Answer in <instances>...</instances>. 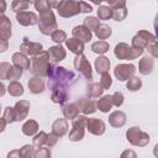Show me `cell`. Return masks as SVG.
Segmentation results:
<instances>
[{
  "mask_svg": "<svg viewBox=\"0 0 158 158\" xmlns=\"http://www.w3.org/2000/svg\"><path fill=\"white\" fill-rule=\"evenodd\" d=\"M51 38H52V41L56 42L57 44H62L63 42H65V41L68 40V38H67V33H65L63 30H57V31H54V32L52 33Z\"/></svg>",
  "mask_w": 158,
  "mask_h": 158,
  "instance_id": "cell-44",
  "label": "cell"
},
{
  "mask_svg": "<svg viewBox=\"0 0 158 158\" xmlns=\"http://www.w3.org/2000/svg\"><path fill=\"white\" fill-rule=\"evenodd\" d=\"M27 85H28L30 91H31L32 94H35V95L43 93V91H44V88H46V84H44L43 79L40 78V77H32V78L28 80Z\"/></svg>",
  "mask_w": 158,
  "mask_h": 158,
  "instance_id": "cell-24",
  "label": "cell"
},
{
  "mask_svg": "<svg viewBox=\"0 0 158 158\" xmlns=\"http://www.w3.org/2000/svg\"><path fill=\"white\" fill-rule=\"evenodd\" d=\"M65 47H67L72 53H74L75 56L83 54V52H84V43H83L81 41L74 38V37L68 38V40L65 41Z\"/></svg>",
  "mask_w": 158,
  "mask_h": 158,
  "instance_id": "cell-27",
  "label": "cell"
},
{
  "mask_svg": "<svg viewBox=\"0 0 158 158\" xmlns=\"http://www.w3.org/2000/svg\"><path fill=\"white\" fill-rule=\"evenodd\" d=\"M98 19L99 20H110L112 19V9L109 5H100L98 7Z\"/></svg>",
  "mask_w": 158,
  "mask_h": 158,
  "instance_id": "cell-35",
  "label": "cell"
},
{
  "mask_svg": "<svg viewBox=\"0 0 158 158\" xmlns=\"http://www.w3.org/2000/svg\"><path fill=\"white\" fill-rule=\"evenodd\" d=\"M110 65H111L110 59H109L107 57H105V56H99V57L95 59V62H94L95 70H96L98 74H100V75H102V74H105V73H109Z\"/></svg>",
  "mask_w": 158,
  "mask_h": 158,
  "instance_id": "cell-23",
  "label": "cell"
},
{
  "mask_svg": "<svg viewBox=\"0 0 158 158\" xmlns=\"http://www.w3.org/2000/svg\"><path fill=\"white\" fill-rule=\"evenodd\" d=\"M5 89H6V88H5V85L1 83V94H0L1 96H4V94H5Z\"/></svg>",
  "mask_w": 158,
  "mask_h": 158,
  "instance_id": "cell-60",
  "label": "cell"
},
{
  "mask_svg": "<svg viewBox=\"0 0 158 158\" xmlns=\"http://www.w3.org/2000/svg\"><path fill=\"white\" fill-rule=\"evenodd\" d=\"M99 83H100V85L102 86L104 90H107V89H110V86L112 84V78H111V75L109 73H105V74L101 75Z\"/></svg>",
  "mask_w": 158,
  "mask_h": 158,
  "instance_id": "cell-46",
  "label": "cell"
},
{
  "mask_svg": "<svg viewBox=\"0 0 158 158\" xmlns=\"http://www.w3.org/2000/svg\"><path fill=\"white\" fill-rule=\"evenodd\" d=\"M62 114H63L64 118L73 121V120H75L79 116V109H78V106H77L75 102H69V104L63 105Z\"/></svg>",
  "mask_w": 158,
  "mask_h": 158,
  "instance_id": "cell-26",
  "label": "cell"
},
{
  "mask_svg": "<svg viewBox=\"0 0 158 158\" xmlns=\"http://www.w3.org/2000/svg\"><path fill=\"white\" fill-rule=\"evenodd\" d=\"M80 9H81V14H90L93 11V6L85 1H80Z\"/></svg>",
  "mask_w": 158,
  "mask_h": 158,
  "instance_id": "cell-52",
  "label": "cell"
},
{
  "mask_svg": "<svg viewBox=\"0 0 158 158\" xmlns=\"http://www.w3.org/2000/svg\"><path fill=\"white\" fill-rule=\"evenodd\" d=\"M156 41V36L152 35L147 30H139L131 40V46L137 49H144L147 48L152 42Z\"/></svg>",
  "mask_w": 158,
  "mask_h": 158,
  "instance_id": "cell-8",
  "label": "cell"
},
{
  "mask_svg": "<svg viewBox=\"0 0 158 158\" xmlns=\"http://www.w3.org/2000/svg\"><path fill=\"white\" fill-rule=\"evenodd\" d=\"M78 109L80 112H83V115H91L98 110V102L93 99H88V98H81L79 100L75 101Z\"/></svg>",
  "mask_w": 158,
  "mask_h": 158,
  "instance_id": "cell-13",
  "label": "cell"
},
{
  "mask_svg": "<svg viewBox=\"0 0 158 158\" xmlns=\"http://www.w3.org/2000/svg\"><path fill=\"white\" fill-rule=\"evenodd\" d=\"M52 69H53V64H51L49 62V56L47 51H43L38 56L31 58L30 70L35 77H40V78L48 77Z\"/></svg>",
  "mask_w": 158,
  "mask_h": 158,
  "instance_id": "cell-2",
  "label": "cell"
},
{
  "mask_svg": "<svg viewBox=\"0 0 158 158\" xmlns=\"http://www.w3.org/2000/svg\"><path fill=\"white\" fill-rule=\"evenodd\" d=\"M47 137H48V133H46L44 131H40L36 136H33V138H32V144H33L36 148L44 147V144H47Z\"/></svg>",
  "mask_w": 158,
  "mask_h": 158,
  "instance_id": "cell-37",
  "label": "cell"
},
{
  "mask_svg": "<svg viewBox=\"0 0 158 158\" xmlns=\"http://www.w3.org/2000/svg\"><path fill=\"white\" fill-rule=\"evenodd\" d=\"M47 52H48L49 59L53 60V62H60V60L65 59V57H67V51L62 44L51 46L47 49Z\"/></svg>",
  "mask_w": 158,
  "mask_h": 158,
  "instance_id": "cell-18",
  "label": "cell"
},
{
  "mask_svg": "<svg viewBox=\"0 0 158 158\" xmlns=\"http://www.w3.org/2000/svg\"><path fill=\"white\" fill-rule=\"evenodd\" d=\"M33 6H35V9L38 11V14L46 12V11H51V10H52L51 1H47V0H37V1H33Z\"/></svg>",
  "mask_w": 158,
  "mask_h": 158,
  "instance_id": "cell-40",
  "label": "cell"
},
{
  "mask_svg": "<svg viewBox=\"0 0 158 158\" xmlns=\"http://www.w3.org/2000/svg\"><path fill=\"white\" fill-rule=\"evenodd\" d=\"M0 122H1V128H0V131L2 132V131L5 130V126H6V123H7V122H6V121H5V120H4L2 117L0 118Z\"/></svg>",
  "mask_w": 158,
  "mask_h": 158,
  "instance_id": "cell-57",
  "label": "cell"
},
{
  "mask_svg": "<svg viewBox=\"0 0 158 158\" xmlns=\"http://www.w3.org/2000/svg\"><path fill=\"white\" fill-rule=\"evenodd\" d=\"M31 4H33V2L27 1V0H14V1L11 2V9H12L14 12L20 14V12L26 11V10L30 7Z\"/></svg>",
  "mask_w": 158,
  "mask_h": 158,
  "instance_id": "cell-34",
  "label": "cell"
},
{
  "mask_svg": "<svg viewBox=\"0 0 158 158\" xmlns=\"http://www.w3.org/2000/svg\"><path fill=\"white\" fill-rule=\"evenodd\" d=\"M7 47H9V42H7V41H2V40H0V52H1V53L5 52V51L7 49Z\"/></svg>",
  "mask_w": 158,
  "mask_h": 158,
  "instance_id": "cell-55",
  "label": "cell"
},
{
  "mask_svg": "<svg viewBox=\"0 0 158 158\" xmlns=\"http://www.w3.org/2000/svg\"><path fill=\"white\" fill-rule=\"evenodd\" d=\"M111 96H112L114 106H116V107H120L123 104V101H125V96H123V94L121 91H115Z\"/></svg>",
  "mask_w": 158,
  "mask_h": 158,
  "instance_id": "cell-48",
  "label": "cell"
},
{
  "mask_svg": "<svg viewBox=\"0 0 158 158\" xmlns=\"http://www.w3.org/2000/svg\"><path fill=\"white\" fill-rule=\"evenodd\" d=\"M58 15L64 19H69L73 16H77L81 14L80 9V1H74V0H62L58 1V5L56 7Z\"/></svg>",
  "mask_w": 158,
  "mask_h": 158,
  "instance_id": "cell-6",
  "label": "cell"
},
{
  "mask_svg": "<svg viewBox=\"0 0 158 158\" xmlns=\"http://www.w3.org/2000/svg\"><path fill=\"white\" fill-rule=\"evenodd\" d=\"M58 136L57 135H54L53 132H51V133H48V137H47V147L48 148H52L53 146H56L57 144V142H58Z\"/></svg>",
  "mask_w": 158,
  "mask_h": 158,
  "instance_id": "cell-50",
  "label": "cell"
},
{
  "mask_svg": "<svg viewBox=\"0 0 158 158\" xmlns=\"http://www.w3.org/2000/svg\"><path fill=\"white\" fill-rule=\"evenodd\" d=\"M74 73L68 70L65 67L53 65V69L48 75V89L53 91L57 88H68V85L74 81Z\"/></svg>",
  "mask_w": 158,
  "mask_h": 158,
  "instance_id": "cell-1",
  "label": "cell"
},
{
  "mask_svg": "<svg viewBox=\"0 0 158 158\" xmlns=\"http://www.w3.org/2000/svg\"><path fill=\"white\" fill-rule=\"evenodd\" d=\"M109 48H110V46L106 41H96V42H93L90 46V49L99 56H104L109 51Z\"/></svg>",
  "mask_w": 158,
  "mask_h": 158,
  "instance_id": "cell-32",
  "label": "cell"
},
{
  "mask_svg": "<svg viewBox=\"0 0 158 158\" xmlns=\"http://www.w3.org/2000/svg\"><path fill=\"white\" fill-rule=\"evenodd\" d=\"M11 21L7 16L1 15L0 16V40L7 41L10 40L12 32H11Z\"/></svg>",
  "mask_w": 158,
  "mask_h": 158,
  "instance_id": "cell-19",
  "label": "cell"
},
{
  "mask_svg": "<svg viewBox=\"0 0 158 158\" xmlns=\"http://www.w3.org/2000/svg\"><path fill=\"white\" fill-rule=\"evenodd\" d=\"M120 158H137V153L133 149H125L121 153Z\"/></svg>",
  "mask_w": 158,
  "mask_h": 158,
  "instance_id": "cell-53",
  "label": "cell"
},
{
  "mask_svg": "<svg viewBox=\"0 0 158 158\" xmlns=\"http://www.w3.org/2000/svg\"><path fill=\"white\" fill-rule=\"evenodd\" d=\"M6 158H21L20 157V153H19V149H12L7 153V157Z\"/></svg>",
  "mask_w": 158,
  "mask_h": 158,
  "instance_id": "cell-54",
  "label": "cell"
},
{
  "mask_svg": "<svg viewBox=\"0 0 158 158\" xmlns=\"http://www.w3.org/2000/svg\"><path fill=\"white\" fill-rule=\"evenodd\" d=\"M30 107H31V104L28 100H20L15 104L14 109H15V114H16V121H23L27 115H28V111H30Z\"/></svg>",
  "mask_w": 158,
  "mask_h": 158,
  "instance_id": "cell-16",
  "label": "cell"
},
{
  "mask_svg": "<svg viewBox=\"0 0 158 158\" xmlns=\"http://www.w3.org/2000/svg\"><path fill=\"white\" fill-rule=\"evenodd\" d=\"M83 25L89 30V31H96L98 30V27L101 25L100 23V20L98 19V17H95V16H86L85 19H84V21H83Z\"/></svg>",
  "mask_w": 158,
  "mask_h": 158,
  "instance_id": "cell-36",
  "label": "cell"
},
{
  "mask_svg": "<svg viewBox=\"0 0 158 158\" xmlns=\"http://www.w3.org/2000/svg\"><path fill=\"white\" fill-rule=\"evenodd\" d=\"M11 64L7 63V62H1L0 63V79L1 80H6L7 79V75H9V72L11 69Z\"/></svg>",
  "mask_w": 158,
  "mask_h": 158,
  "instance_id": "cell-45",
  "label": "cell"
},
{
  "mask_svg": "<svg viewBox=\"0 0 158 158\" xmlns=\"http://www.w3.org/2000/svg\"><path fill=\"white\" fill-rule=\"evenodd\" d=\"M23 74V69H21L20 67H16V65H12L10 72H9V75H7V80H11V81H17V79H20Z\"/></svg>",
  "mask_w": 158,
  "mask_h": 158,
  "instance_id": "cell-42",
  "label": "cell"
},
{
  "mask_svg": "<svg viewBox=\"0 0 158 158\" xmlns=\"http://www.w3.org/2000/svg\"><path fill=\"white\" fill-rule=\"evenodd\" d=\"M127 121V116L121 110H115L109 115V125L115 128H121L125 126Z\"/></svg>",
  "mask_w": 158,
  "mask_h": 158,
  "instance_id": "cell-15",
  "label": "cell"
},
{
  "mask_svg": "<svg viewBox=\"0 0 158 158\" xmlns=\"http://www.w3.org/2000/svg\"><path fill=\"white\" fill-rule=\"evenodd\" d=\"M16 21L21 26H35L38 25V16L32 11H23L16 14Z\"/></svg>",
  "mask_w": 158,
  "mask_h": 158,
  "instance_id": "cell-14",
  "label": "cell"
},
{
  "mask_svg": "<svg viewBox=\"0 0 158 158\" xmlns=\"http://www.w3.org/2000/svg\"><path fill=\"white\" fill-rule=\"evenodd\" d=\"M74 68L77 72H79L85 79H93V72H91V64L85 54L75 56L74 58Z\"/></svg>",
  "mask_w": 158,
  "mask_h": 158,
  "instance_id": "cell-10",
  "label": "cell"
},
{
  "mask_svg": "<svg viewBox=\"0 0 158 158\" xmlns=\"http://www.w3.org/2000/svg\"><path fill=\"white\" fill-rule=\"evenodd\" d=\"M126 88L130 91H138L142 88V80L138 77H132L131 79L127 80L126 83Z\"/></svg>",
  "mask_w": 158,
  "mask_h": 158,
  "instance_id": "cell-39",
  "label": "cell"
},
{
  "mask_svg": "<svg viewBox=\"0 0 158 158\" xmlns=\"http://www.w3.org/2000/svg\"><path fill=\"white\" fill-rule=\"evenodd\" d=\"M68 99V88H57L51 94V100L54 104L63 105Z\"/></svg>",
  "mask_w": 158,
  "mask_h": 158,
  "instance_id": "cell-28",
  "label": "cell"
},
{
  "mask_svg": "<svg viewBox=\"0 0 158 158\" xmlns=\"http://www.w3.org/2000/svg\"><path fill=\"white\" fill-rule=\"evenodd\" d=\"M104 93L102 86L100 85V83H90L86 88V94L90 99H96V98H101Z\"/></svg>",
  "mask_w": 158,
  "mask_h": 158,
  "instance_id": "cell-30",
  "label": "cell"
},
{
  "mask_svg": "<svg viewBox=\"0 0 158 158\" xmlns=\"http://www.w3.org/2000/svg\"><path fill=\"white\" fill-rule=\"evenodd\" d=\"M36 147L33 144H25L19 149L20 157L21 158H33L35 153H36Z\"/></svg>",
  "mask_w": 158,
  "mask_h": 158,
  "instance_id": "cell-38",
  "label": "cell"
},
{
  "mask_svg": "<svg viewBox=\"0 0 158 158\" xmlns=\"http://www.w3.org/2000/svg\"><path fill=\"white\" fill-rule=\"evenodd\" d=\"M153 156H154L156 158H158V143L153 147Z\"/></svg>",
  "mask_w": 158,
  "mask_h": 158,
  "instance_id": "cell-58",
  "label": "cell"
},
{
  "mask_svg": "<svg viewBox=\"0 0 158 158\" xmlns=\"http://www.w3.org/2000/svg\"><path fill=\"white\" fill-rule=\"evenodd\" d=\"M144 49H137L132 46H128L125 42H118L114 48V54L117 59L121 60H133L143 54Z\"/></svg>",
  "mask_w": 158,
  "mask_h": 158,
  "instance_id": "cell-4",
  "label": "cell"
},
{
  "mask_svg": "<svg viewBox=\"0 0 158 158\" xmlns=\"http://www.w3.org/2000/svg\"><path fill=\"white\" fill-rule=\"evenodd\" d=\"M38 30L44 36H52V33L58 30V23L52 10L38 15Z\"/></svg>",
  "mask_w": 158,
  "mask_h": 158,
  "instance_id": "cell-3",
  "label": "cell"
},
{
  "mask_svg": "<svg viewBox=\"0 0 158 158\" xmlns=\"http://www.w3.org/2000/svg\"><path fill=\"white\" fill-rule=\"evenodd\" d=\"M86 130L89 133L94 135V136H101L105 133L106 131V125L101 118H96V117H88L86 121Z\"/></svg>",
  "mask_w": 158,
  "mask_h": 158,
  "instance_id": "cell-12",
  "label": "cell"
},
{
  "mask_svg": "<svg viewBox=\"0 0 158 158\" xmlns=\"http://www.w3.org/2000/svg\"><path fill=\"white\" fill-rule=\"evenodd\" d=\"M136 65L132 63H121L117 64L114 69V75L118 81H126L128 79H131L132 77H135L136 73Z\"/></svg>",
  "mask_w": 158,
  "mask_h": 158,
  "instance_id": "cell-9",
  "label": "cell"
},
{
  "mask_svg": "<svg viewBox=\"0 0 158 158\" xmlns=\"http://www.w3.org/2000/svg\"><path fill=\"white\" fill-rule=\"evenodd\" d=\"M98 109L99 111L104 112V114H107L112 106H114V102H112V96L111 95H102L98 101Z\"/></svg>",
  "mask_w": 158,
  "mask_h": 158,
  "instance_id": "cell-29",
  "label": "cell"
},
{
  "mask_svg": "<svg viewBox=\"0 0 158 158\" xmlns=\"http://www.w3.org/2000/svg\"><path fill=\"white\" fill-rule=\"evenodd\" d=\"M86 121L88 117L85 115H79L75 120H73L72 128L69 131V139L72 142H79L84 138L86 130Z\"/></svg>",
  "mask_w": 158,
  "mask_h": 158,
  "instance_id": "cell-7",
  "label": "cell"
},
{
  "mask_svg": "<svg viewBox=\"0 0 158 158\" xmlns=\"http://www.w3.org/2000/svg\"><path fill=\"white\" fill-rule=\"evenodd\" d=\"M111 35H112V30H111V27H110L109 25H106V23H101V25L98 27V30L95 31V36L99 38V41H105V40H107Z\"/></svg>",
  "mask_w": 158,
  "mask_h": 158,
  "instance_id": "cell-31",
  "label": "cell"
},
{
  "mask_svg": "<svg viewBox=\"0 0 158 158\" xmlns=\"http://www.w3.org/2000/svg\"><path fill=\"white\" fill-rule=\"evenodd\" d=\"M7 91L11 96H15V98H20L25 93L23 85L19 81H10V84L7 85Z\"/></svg>",
  "mask_w": 158,
  "mask_h": 158,
  "instance_id": "cell-33",
  "label": "cell"
},
{
  "mask_svg": "<svg viewBox=\"0 0 158 158\" xmlns=\"http://www.w3.org/2000/svg\"><path fill=\"white\" fill-rule=\"evenodd\" d=\"M5 6H6V2L4 0H1V15H4V11H5Z\"/></svg>",
  "mask_w": 158,
  "mask_h": 158,
  "instance_id": "cell-59",
  "label": "cell"
},
{
  "mask_svg": "<svg viewBox=\"0 0 158 158\" xmlns=\"http://www.w3.org/2000/svg\"><path fill=\"white\" fill-rule=\"evenodd\" d=\"M107 4L111 9H117V7H126V1L125 0H107Z\"/></svg>",
  "mask_w": 158,
  "mask_h": 158,
  "instance_id": "cell-51",
  "label": "cell"
},
{
  "mask_svg": "<svg viewBox=\"0 0 158 158\" xmlns=\"http://www.w3.org/2000/svg\"><path fill=\"white\" fill-rule=\"evenodd\" d=\"M21 131H22V133L25 135V136H28V137H33V136H36L38 132H40V125H38V122L36 121V120H27L23 125H22V127H21Z\"/></svg>",
  "mask_w": 158,
  "mask_h": 158,
  "instance_id": "cell-25",
  "label": "cell"
},
{
  "mask_svg": "<svg viewBox=\"0 0 158 158\" xmlns=\"http://www.w3.org/2000/svg\"><path fill=\"white\" fill-rule=\"evenodd\" d=\"M11 60H12L14 65L20 67L23 70L31 69V59L26 54H23L22 52H15L11 57Z\"/></svg>",
  "mask_w": 158,
  "mask_h": 158,
  "instance_id": "cell-21",
  "label": "cell"
},
{
  "mask_svg": "<svg viewBox=\"0 0 158 158\" xmlns=\"http://www.w3.org/2000/svg\"><path fill=\"white\" fill-rule=\"evenodd\" d=\"M51 157H52L51 149L48 147H41V148L36 149V153H35L33 158H51Z\"/></svg>",
  "mask_w": 158,
  "mask_h": 158,
  "instance_id": "cell-47",
  "label": "cell"
},
{
  "mask_svg": "<svg viewBox=\"0 0 158 158\" xmlns=\"http://www.w3.org/2000/svg\"><path fill=\"white\" fill-rule=\"evenodd\" d=\"M72 35L74 38L81 41L83 43H86L91 40L93 37V33L91 31H89L84 25H79V26H75L73 30H72Z\"/></svg>",
  "mask_w": 158,
  "mask_h": 158,
  "instance_id": "cell-17",
  "label": "cell"
},
{
  "mask_svg": "<svg viewBox=\"0 0 158 158\" xmlns=\"http://www.w3.org/2000/svg\"><path fill=\"white\" fill-rule=\"evenodd\" d=\"M68 130H69V123L67 118H57L52 123V132L58 137L65 136Z\"/></svg>",
  "mask_w": 158,
  "mask_h": 158,
  "instance_id": "cell-22",
  "label": "cell"
},
{
  "mask_svg": "<svg viewBox=\"0 0 158 158\" xmlns=\"http://www.w3.org/2000/svg\"><path fill=\"white\" fill-rule=\"evenodd\" d=\"M20 52H22L27 57L28 56L36 57L43 52V46L40 42H31V41H28V38L25 37L22 43L20 44Z\"/></svg>",
  "mask_w": 158,
  "mask_h": 158,
  "instance_id": "cell-11",
  "label": "cell"
},
{
  "mask_svg": "<svg viewBox=\"0 0 158 158\" xmlns=\"http://www.w3.org/2000/svg\"><path fill=\"white\" fill-rule=\"evenodd\" d=\"M154 59L151 56H143L138 62V72L142 75H148L153 72Z\"/></svg>",
  "mask_w": 158,
  "mask_h": 158,
  "instance_id": "cell-20",
  "label": "cell"
},
{
  "mask_svg": "<svg viewBox=\"0 0 158 158\" xmlns=\"http://www.w3.org/2000/svg\"><path fill=\"white\" fill-rule=\"evenodd\" d=\"M2 118L7 122V123H14L16 122V114H15V109L11 106H6L2 112Z\"/></svg>",
  "mask_w": 158,
  "mask_h": 158,
  "instance_id": "cell-41",
  "label": "cell"
},
{
  "mask_svg": "<svg viewBox=\"0 0 158 158\" xmlns=\"http://www.w3.org/2000/svg\"><path fill=\"white\" fill-rule=\"evenodd\" d=\"M127 16V7H117V9H112V19L117 22L125 20Z\"/></svg>",
  "mask_w": 158,
  "mask_h": 158,
  "instance_id": "cell-43",
  "label": "cell"
},
{
  "mask_svg": "<svg viewBox=\"0 0 158 158\" xmlns=\"http://www.w3.org/2000/svg\"><path fill=\"white\" fill-rule=\"evenodd\" d=\"M146 49L148 51V53L151 54L152 58H158V41L157 40L154 42H152Z\"/></svg>",
  "mask_w": 158,
  "mask_h": 158,
  "instance_id": "cell-49",
  "label": "cell"
},
{
  "mask_svg": "<svg viewBox=\"0 0 158 158\" xmlns=\"http://www.w3.org/2000/svg\"><path fill=\"white\" fill-rule=\"evenodd\" d=\"M153 27H154V32H156V38H158V14H157L156 17H154Z\"/></svg>",
  "mask_w": 158,
  "mask_h": 158,
  "instance_id": "cell-56",
  "label": "cell"
},
{
  "mask_svg": "<svg viewBox=\"0 0 158 158\" xmlns=\"http://www.w3.org/2000/svg\"><path fill=\"white\" fill-rule=\"evenodd\" d=\"M126 139L132 146L146 147L149 143L151 137H149V135L147 132L142 131L138 126H132L126 131Z\"/></svg>",
  "mask_w": 158,
  "mask_h": 158,
  "instance_id": "cell-5",
  "label": "cell"
}]
</instances>
